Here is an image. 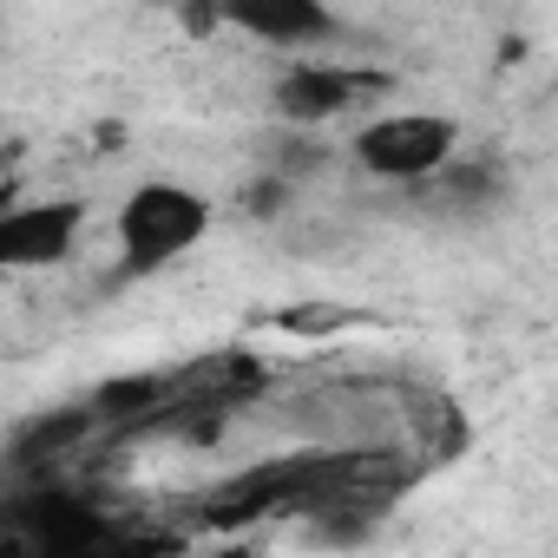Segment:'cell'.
Instances as JSON below:
<instances>
[{"mask_svg":"<svg viewBox=\"0 0 558 558\" xmlns=\"http://www.w3.org/2000/svg\"><path fill=\"white\" fill-rule=\"evenodd\" d=\"M210 197L197 184L178 178H145L125 191L119 217H112V243H119V276L125 283H145V276H165L171 263H184L204 236H210Z\"/></svg>","mask_w":558,"mask_h":558,"instance_id":"1","label":"cell"},{"mask_svg":"<svg viewBox=\"0 0 558 558\" xmlns=\"http://www.w3.org/2000/svg\"><path fill=\"white\" fill-rule=\"evenodd\" d=\"M460 151V119L447 112H381L349 138V158L381 184H434Z\"/></svg>","mask_w":558,"mask_h":558,"instance_id":"2","label":"cell"},{"mask_svg":"<svg viewBox=\"0 0 558 558\" xmlns=\"http://www.w3.org/2000/svg\"><path fill=\"white\" fill-rule=\"evenodd\" d=\"M230 27L269 53H323L336 40V8L329 0H197L191 34Z\"/></svg>","mask_w":558,"mask_h":558,"instance_id":"3","label":"cell"},{"mask_svg":"<svg viewBox=\"0 0 558 558\" xmlns=\"http://www.w3.org/2000/svg\"><path fill=\"white\" fill-rule=\"evenodd\" d=\"M388 86V73H368V66H342V60H323V53H296L269 86V106L283 125H303V132H323L336 119H349L362 99H375Z\"/></svg>","mask_w":558,"mask_h":558,"instance_id":"4","label":"cell"},{"mask_svg":"<svg viewBox=\"0 0 558 558\" xmlns=\"http://www.w3.org/2000/svg\"><path fill=\"white\" fill-rule=\"evenodd\" d=\"M86 197H34L0 210V269L34 276V269H60L73 263L80 236H86Z\"/></svg>","mask_w":558,"mask_h":558,"instance_id":"5","label":"cell"}]
</instances>
